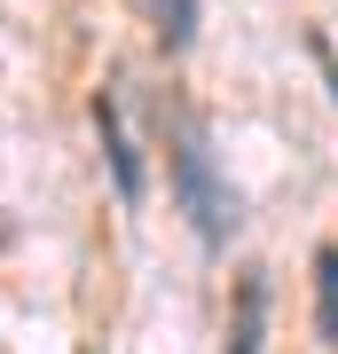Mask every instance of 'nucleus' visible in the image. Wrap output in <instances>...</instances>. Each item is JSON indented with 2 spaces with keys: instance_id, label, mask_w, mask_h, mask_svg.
<instances>
[{
  "instance_id": "7ed1b4c3",
  "label": "nucleus",
  "mask_w": 338,
  "mask_h": 354,
  "mask_svg": "<svg viewBox=\"0 0 338 354\" xmlns=\"http://www.w3.org/2000/svg\"><path fill=\"white\" fill-rule=\"evenodd\" d=\"M260 346H267V276L244 268V283H236V323H228V354H260Z\"/></svg>"
},
{
  "instance_id": "f03ea898",
  "label": "nucleus",
  "mask_w": 338,
  "mask_h": 354,
  "mask_svg": "<svg viewBox=\"0 0 338 354\" xmlns=\"http://www.w3.org/2000/svg\"><path fill=\"white\" fill-rule=\"evenodd\" d=\"M173 165H181V197H189V213H197V228L205 236H228L236 228V197H220V181H213V158H205V142H197V127L181 134V150H173Z\"/></svg>"
},
{
  "instance_id": "f257e3e1",
  "label": "nucleus",
  "mask_w": 338,
  "mask_h": 354,
  "mask_svg": "<svg viewBox=\"0 0 338 354\" xmlns=\"http://www.w3.org/2000/svg\"><path fill=\"white\" fill-rule=\"evenodd\" d=\"M95 127H102V150H111V181L126 205H142V127H134V79H111L95 102Z\"/></svg>"
},
{
  "instance_id": "39448f33",
  "label": "nucleus",
  "mask_w": 338,
  "mask_h": 354,
  "mask_svg": "<svg viewBox=\"0 0 338 354\" xmlns=\"http://www.w3.org/2000/svg\"><path fill=\"white\" fill-rule=\"evenodd\" d=\"M158 32L165 48H189V0H158Z\"/></svg>"
},
{
  "instance_id": "20e7f679",
  "label": "nucleus",
  "mask_w": 338,
  "mask_h": 354,
  "mask_svg": "<svg viewBox=\"0 0 338 354\" xmlns=\"http://www.w3.org/2000/svg\"><path fill=\"white\" fill-rule=\"evenodd\" d=\"M314 299H323V330H330V346H338V244L314 252Z\"/></svg>"
}]
</instances>
